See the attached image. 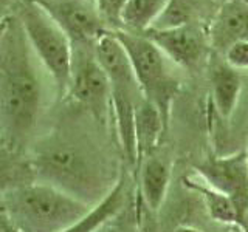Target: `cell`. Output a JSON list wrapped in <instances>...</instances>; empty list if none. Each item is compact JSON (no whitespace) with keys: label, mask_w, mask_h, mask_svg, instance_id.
Instances as JSON below:
<instances>
[{"label":"cell","mask_w":248,"mask_h":232,"mask_svg":"<svg viewBox=\"0 0 248 232\" xmlns=\"http://www.w3.org/2000/svg\"><path fill=\"white\" fill-rule=\"evenodd\" d=\"M0 101L8 136L17 152L34 129L42 104L33 50L17 15L0 19Z\"/></svg>","instance_id":"1"},{"label":"cell","mask_w":248,"mask_h":232,"mask_svg":"<svg viewBox=\"0 0 248 232\" xmlns=\"http://www.w3.org/2000/svg\"><path fill=\"white\" fill-rule=\"evenodd\" d=\"M36 181L61 189L89 206L98 204L110 189L103 160L90 145L70 136L50 135L28 157Z\"/></svg>","instance_id":"2"},{"label":"cell","mask_w":248,"mask_h":232,"mask_svg":"<svg viewBox=\"0 0 248 232\" xmlns=\"http://www.w3.org/2000/svg\"><path fill=\"white\" fill-rule=\"evenodd\" d=\"M84 201L41 181H31L0 198V209L20 232H64L92 211Z\"/></svg>","instance_id":"3"},{"label":"cell","mask_w":248,"mask_h":232,"mask_svg":"<svg viewBox=\"0 0 248 232\" xmlns=\"http://www.w3.org/2000/svg\"><path fill=\"white\" fill-rule=\"evenodd\" d=\"M113 34L127 53L143 98L157 108L168 130L172 104L182 88L178 67L144 34L124 29H113Z\"/></svg>","instance_id":"4"},{"label":"cell","mask_w":248,"mask_h":232,"mask_svg":"<svg viewBox=\"0 0 248 232\" xmlns=\"http://www.w3.org/2000/svg\"><path fill=\"white\" fill-rule=\"evenodd\" d=\"M17 19L33 54L56 85L58 96L64 98L72 73L73 46L70 39L36 0H25L20 5Z\"/></svg>","instance_id":"5"},{"label":"cell","mask_w":248,"mask_h":232,"mask_svg":"<svg viewBox=\"0 0 248 232\" xmlns=\"http://www.w3.org/2000/svg\"><path fill=\"white\" fill-rule=\"evenodd\" d=\"M73 46L72 73L65 96H70L99 122H104L112 108V93L107 74L96 60L93 45L78 44Z\"/></svg>","instance_id":"6"},{"label":"cell","mask_w":248,"mask_h":232,"mask_svg":"<svg viewBox=\"0 0 248 232\" xmlns=\"http://www.w3.org/2000/svg\"><path fill=\"white\" fill-rule=\"evenodd\" d=\"M196 170L208 186L232 200L248 232V155L247 150L225 157H206L196 162Z\"/></svg>","instance_id":"7"},{"label":"cell","mask_w":248,"mask_h":232,"mask_svg":"<svg viewBox=\"0 0 248 232\" xmlns=\"http://www.w3.org/2000/svg\"><path fill=\"white\" fill-rule=\"evenodd\" d=\"M144 36L149 37L169 60L183 70H197L211 50L208 29L202 23L172 29H149Z\"/></svg>","instance_id":"8"},{"label":"cell","mask_w":248,"mask_h":232,"mask_svg":"<svg viewBox=\"0 0 248 232\" xmlns=\"http://www.w3.org/2000/svg\"><path fill=\"white\" fill-rule=\"evenodd\" d=\"M37 2V0H36ZM45 13L58 23L67 34L72 45H93L106 31L107 27L103 15L99 14L95 0L84 2H37Z\"/></svg>","instance_id":"9"},{"label":"cell","mask_w":248,"mask_h":232,"mask_svg":"<svg viewBox=\"0 0 248 232\" xmlns=\"http://www.w3.org/2000/svg\"><path fill=\"white\" fill-rule=\"evenodd\" d=\"M211 48L225 53L232 44L248 41V0H227L209 23Z\"/></svg>","instance_id":"10"},{"label":"cell","mask_w":248,"mask_h":232,"mask_svg":"<svg viewBox=\"0 0 248 232\" xmlns=\"http://www.w3.org/2000/svg\"><path fill=\"white\" fill-rule=\"evenodd\" d=\"M140 192L146 206L157 212L163 206L170 184V167L165 160L149 153L140 160Z\"/></svg>","instance_id":"11"},{"label":"cell","mask_w":248,"mask_h":232,"mask_svg":"<svg viewBox=\"0 0 248 232\" xmlns=\"http://www.w3.org/2000/svg\"><path fill=\"white\" fill-rule=\"evenodd\" d=\"M209 82L217 112L223 119H230L236 110L242 91V77L239 70L228 65L225 59L214 62L209 67Z\"/></svg>","instance_id":"12"},{"label":"cell","mask_w":248,"mask_h":232,"mask_svg":"<svg viewBox=\"0 0 248 232\" xmlns=\"http://www.w3.org/2000/svg\"><path fill=\"white\" fill-rule=\"evenodd\" d=\"M166 3L168 0H126L118 15V29L144 34L157 22Z\"/></svg>","instance_id":"13"},{"label":"cell","mask_w":248,"mask_h":232,"mask_svg":"<svg viewBox=\"0 0 248 232\" xmlns=\"http://www.w3.org/2000/svg\"><path fill=\"white\" fill-rule=\"evenodd\" d=\"M183 183L188 189L192 192L199 193L203 200V203L206 206V211L213 220L219 221L222 224H230V226H236L240 231H244L242 221H240L239 212L236 209V204L232 203V200L227 197L225 193L216 190L211 186H208L205 181H194L191 178L185 176Z\"/></svg>","instance_id":"14"},{"label":"cell","mask_w":248,"mask_h":232,"mask_svg":"<svg viewBox=\"0 0 248 232\" xmlns=\"http://www.w3.org/2000/svg\"><path fill=\"white\" fill-rule=\"evenodd\" d=\"M166 127L163 124L160 113L152 104L143 98L137 105L135 112V135H137V149L138 161L146 155L152 153L160 138L166 133Z\"/></svg>","instance_id":"15"},{"label":"cell","mask_w":248,"mask_h":232,"mask_svg":"<svg viewBox=\"0 0 248 232\" xmlns=\"http://www.w3.org/2000/svg\"><path fill=\"white\" fill-rule=\"evenodd\" d=\"M124 200H126V184H124L123 178H120L110 189V192L98 204L93 206L92 211L82 220H79L64 232H96L121 211L124 206Z\"/></svg>","instance_id":"16"},{"label":"cell","mask_w":248,"mask_h":232,"mask_svg":"<svg viewBox=\"0 0 248 232\" xmlns=\"http://www.w3.org/2000/svg\"><path fill=\"white\" fill-rule=\"evenodd\" d=\"M211 2L208 0H168L165 10L151 29H172L178 27L202 23L205 11Z\"/></svg>","instance_id":"17"},{"label":"cell","mask_w":248,"mask_h":232,"mask_svg":"<svg viewBox=\"0 0 248 232\" xmlns=\"http://www.w3.org/2000/svg\"><path fill=\"white\" fill-rule=\"evenodd\" d=\"M31 181H36V178L30 160L14 150L0 149V198Z\"/></svg>","instance_id":"18"},{"label":"cell","mask_w":248,"mask_h":232,"mask_svg":"<svg viewBox=\"0 0 248 232\" xmlns=\"http://www.w3.org/2000/svg\"><path fill=\"white\" fill-rule=\"evenodd\" d=\"M223 59L232 68L248 70V41H239L236 44H232L223 53Z\"/></svg>","instance_id":"19"},{"label":"cell","mask_w":248,"mask_h":232,"mask_svg":"<svg viewBox=\"0 0 248 232\" xmlns=\"http://www.w3.org/2000/svg\"><path fill=\"white\" fill-rule=\"evenodd\" d=\"M126 0H95L99 14L103 15L107 27L113 29H118V15Z\"/></svg>","instance_id":"20"},{"label":"cell","mask_w":248,"mask_h":232,"mask_svg":"<svg viewBox=\"0 0 248 232\" xmlns=\"http://www.w3.org/2000/svg\"><path fill=\"white\" fill-rule=\"evenodd\" d=\"M0 232H20L2 209H0Z\"/></svg>","instance_id":"21"},{"label":"cell","mask_w":248,"mask_h":232,"mask_svg":"<svg viewBox=\"0 0 248 232\" xmlns=\"http://www.w3.org/2000/svg\"><path fill=\"white\" fill-rule=\"evenodd\" d=\"M14 0H0V19H3L6 14V11L10 10V6L13 5Z\"/></svg>","instance_id":"22"},{"label":"cell","mask_w":248,"mask_h":232,"mask_svg":"<svg viewBox=\"0 0 248 232\" xmlns=\"http://www.w3.org/2000/svg\"><path fill=\"white\" fill-rule=\"evenodd\" d=\"M175 232H203V231L196 229V228H191V226H182V228L175 229Z\"/></svg>","instance_id":"23"},{"label":"cell","mask_w":248,"mask_h":232,"mask_svg":"<svg viewBox=\"0 0 248 232\" xmlns=\"http://www.w3.org/2000/svg\"><path fill=\"white\" fill-rule=\"evenodd\" d=\"M37 2H84V0H37Z\"/></svg>","instance_id":"24"},{"label":"cell","mask_w":248,"mask_h":232,"mask_svg":"<svg viewBox=\"0 0 248 232\" xmlns=\"http://www.w3.org/2000/svg\"><path fill=\"white\" fill-rule=\"evenodd\" d=\"M245 150H247V155H248V147H247V149H245Z\"/></svg>","instance_id":"25"}]
</instances>
